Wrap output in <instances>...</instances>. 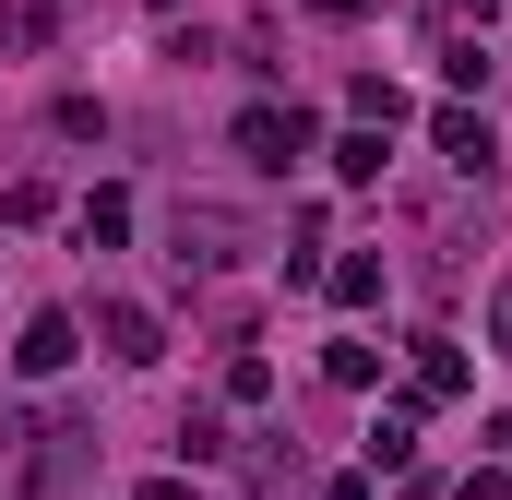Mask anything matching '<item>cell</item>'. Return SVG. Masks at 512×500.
I'll return each instance as SVG.
<instances>
[{
  "label": "cell",
  "mask_w": 512,
  "mask_h": 500,
  "mask_svg": "<svg viewBox=\"0 0 512 500\" xmlns=\"http://www.w3.org/2000/svg\"><path fill=\"white\" fill-rule=\"evenodd\" d=\"M0 215H12V227H48V215H60V191H48V179H12V191H0Z\"/></svg>",
  "instance_id": "cell-17"
},
{
  "label": "cell",
  "mask_w": 512,
  "mask_h": 500,
  "mask_svg": "<svg viewBox=\"0 0 512 500\" xmlns=\"http://www.w3.org/2000/svg\"><path fill=\"white\" fill-rule=\"evenodd\" d=\"M370 465H417V405H382V429H370Z\"/></svg>",
  "instance_id": "cell-14"
},
{
  "label": "cell",
  "mask_w": 512,
  "mask_h": 500,
  "mask_svg": "<svg viewBox=\"0 0 512 500\" xmlns=\"http://www.w3.org/2000/svg\"><path fill=\"white\" fill-rule=\"evenodd\" d=\"M429 143H441L465 179H489V167H501V143H489V120H477V108H441V120H429Z\"/></svg>",
  "instance_id": "cell-7"
},
{
  "label": "cell",
  "mask_w": 512,
  "mask_h": 500,
  "mask_svg": "<svg viewBox=\"0 0 512 500\" xmlns=\"http://www.w3.org/2000/svg\"><path fill=\"white\" fill-rule=\"evenodd\" d=\"M322 500H370V477H322Z\"/></svg>",
  "instance_id": "cell-24"
},
{
  "label": "cell",
  "mask_w": 512,
  "mask_h": 500,
  "mask_svg": "<svg viewBox=\"0 0 512 500\" xmlns=\"http://www.w3.org/2000/svg\"><path fill=\"white\" fill-rule=\"evenodd\" d=\"M322 286H334V310H370V298H382V250H346V262H322Z\"/></svg>",
  "instance_id": "cell-10"
},
{
  "label": "cell",
  "mask_w": 512,
  "mask_h": 500,
  "mask_svg": "<svg viewBox=\"0 0 512 500\" xmlns=\"http://www.w3.org/2000/svg\"><path fill=\"white\" fill-rule=\"evenodd\" d=\"M0 48H48V0H0Z\"/></svg>",
  "instance_id": "cell-18"
},
{
  "label": "cell",
  "mask_w": 512,
  "mask_h": 500,
  "mask_svg": "<svg viewBox=\"0 0 512 500\" xmlns=\"http://www.w3.org/2000/svg\"><path fill=\"white\" fill-rule=\"evenodd\" d=\"M84 334H96L120 370H155V358H167V322H155L143 298H96V322H84Z\"/></svg>",
  "instance_id": "cell-4"
},
{
  "label": "cell",
  "mask_w": 512,
  "mask_h": 500,
  "mask_svg": "<svg viewBox=\"0 0 512 500\" xmlns=\"http://www.w3.org/2000/svg\"><path fill=\"white\" fill-rule=\"evenodd\" d=\"M179 453H191V465H239V441H227V405H191V417H179Z\"/></svg>",
  "instance_id": "cell-11"
},
{
  "label": "cell",
  "mask_w": 512,
  "mask_h": 500,
  "mask_svg": "<svg viewBox=\"0 0 512 500\" xmlns=\"http://www.w3.org/2000/svg\"><path fill=\"white\" fill-rule=\"evenodd\" d=\"M72 227H84V250H120V239H131V191H96Z\"/></svg>",
  "instance_id": "cell-13"
},
{
  "label": "cell",
  "mask_w": 512,
  "mask_h": 500,
  "mask_svg": "<svg viewBox=\"0 0 512 500\" xmlns=\"http://www.w3.org/2000/svg\"><path fill=\"white\" fill-rule=\"evenodd\" d=\"M215 393H227V405H262V393H274V358H262V346H239V358H227V381H215Z\"/></svg>",
  "instance_id": "cell-16"
},
{
  "label": "cell",
  "mask_w": 512,
  "mask_h": 500,
  "mask_svg": "<svg viewBox=\"0 0 512 500\" xmlns=\"http://www.w3.org/2000/svg\"><path fill=\"white\" fill-rule=\"evenodd\" d=\"M489 358H512V274L489 286Z\"/></svg>",
  "instance_id": "cell-20"
},
{
  "label": "cell",
  "mask_w": 512,
  "mask_h": 500,
  "mask_svg": "<svg viewBox=\"0 0 512 500\" xmlns=\"http://www.w3.org/2000/svg\"><path fill=\"white\" fill-rule=\"evenodd\" d=\"M489 72H501V60H489V36H441V84H453V108H465V96H489Z\"/></svg>",
  "instance_id": "cell-8"
},
{
  "label": "cell",
  "mask_w": 512,
  "mask_h": 500,
  "mask_svg": "<svg viewBox=\"0 0 512 500\" xmlns=\"http://www.w3.org/2000/svg\"><path fill=\"white\" fill-rule=\"evenodd\" d=\"M489 465H512V417H489Z\"/></svg>",
  "instance_id": "cell-25"
},
{
  "label": "cell",
  "mask_w": 512,
  "mask_h": 500,
  "mask_svg": "<svg viewBox=\"0 0 512 500\" xmlns=\"http://www.w3.org/2000/svg\"><path fill=\"white\" fill-rule=\"evenodd\" d=\"M465 346H453V334H417V358H405V405H453V393H465Z\"/></svg>",
  "instance_id": "cell-6"
},
{
  "label": "cell",
  "mask_w": 512,
  "mask_h": 500,
  "mask_svg": "<svg viewBox=\"0 0 512 500\" xmlns=\"http://www.w3.org/2000/svg\"><path fill=\"white\" fill-rule=\"evenodd\" d=\"M72 358H84V310H36L24 346H12V370H24V381H60Z\"/></svg>",
  "instance_id": "cell-5"
},
{
  "label": "cell",
  "mask_w": 512,
  "mask_h": 500,
  "mask_svg": "<svg viewBox=\"0 0 512 500\" xmlns=\"http://www.w3.org/2000/svg\"><path fill=\"white\" fill-rule=\"evenodd\" d=\"M382 155H393V131H334V179H358V191H370V179H382Z\"/></svg>",
  "instance_id": "cell-12"
},
{
  "label": "cell",
  "mask_w": 512,
  "mask_h": 500,
  "mask_svg": "<svg viewBox=\"0 0 512 500\" xmlns=\"http://www.w3.org/2000/svg\"><path fill=\"white\" fill-rule=\"evenodd\" d=\"M262 227L239 215V203H167V262L179 274H227V262H251Z\"/></svg>",
  "instance_id": "cell-2"
},
{
  "label": "cell",
  "mask_w": 512,
  "mask_h": 500,
  "mask_svg": "<svg viewBox=\"0 0 512 500\" xmlns=\"http://www.w3.org/2000/svg\"><path fill=\"white\" fill-rule=\"evenodd\" d=\"M346 108H358V131H393V120H405V96H393L382 72H358V84H346Z\"/></svg>",
  "instance_id": "cell-15"
},
{
  "label": "cell",
  "mask_w": 512,
  "mask_h": 500,
  "mask_svg": "<svg viewBox=\"0 0 512 500\" xmlns=\"http://www.w3.org/2000/svg\"><path fill=\"white\" fill-rule=\"evenodd\" d=\"M453 500H512V465H477V477H465Z\"/></svg>",
  "instance_id": "cell-21"
},
{
  "label": "cell",
  "mask_w": 512,
  "mask_h": 500,
  "mask_svg": "<svg viewBox=\"0 0 512 500\" xmlns=\"http://www.w3.org/2000/svg\"><path fill=\"white\" fill-rule=\"evenodd\" d=\"M489 12H501V0H441L429 24H441V36H489Z\"/></svg>",
  "instance_id": "cell-19"
},
{
  "label": "cell",
  "mask_w": 512,
  "mask_h": 500,
  "mask_svg": "<svg viewBox=\"0 0 512 500\" xmlns=\"http://www.w3.org/2000/svg\"><path fill=\"white\" fill-rule=\"evenodd\" d=\"M96 465V417H36V405H0V500H48Z\"/></svg>",
  "instance_id": "cell-1"
},
{
  "label": "cell",
  "mask_w": 512,
  "mask_h": 500,
  "mask_svg": "<svg viewBox=\"0 0 512 500\" xmlns=\"http://www.w3.org/2000/svg\"><path fill=\"white\" fill-rule=\"evenodd\" d=\"M227 143H239V167H262V179H286V167L310 155V120H298V108H274V96H251V108L227 120Z\"/></svg>",
  "instance_id": "cell-3"
},
{
  "label": "cell",
  "mask_w": 512,
  "mask_h": 500,
  "mask_svg": "<svg viewBox=\"0 0 512 500\" xmlns=\"http://www.w3.org/2000/svg\"><path fill=\"white\" fill-rule=\"evenodd\" d=\"M143 500H203V489H191V477H143Z\"/></svg>",
  "instance_id": "cell-23"
},
{
  "label": "cell",
  "mask_w": 512,
  "mask_h": 500,
  "mask_svg": "<svg viewBox=\"0 0 512 500\" xmlns=\"http://www.w3.org/2000/svg\"><path fill=\"white\" fill-rule=\"evenodd\" d=\"M298 12H322V24H358V12H370V0H298Z\"/></svg>",
  "instance_id": "cell-22"
},
{
  "label": "cell",
  "mask_w": 512,
  "mask_h": 500,
  "mask_svg": "<svg viewBox=\"0 0 512 500\" xmlns=\"http://www.w3.org/2000/svg\"><path fill=\"white\" fill-rule=\"evenodd\" d=\"M239 477H251V500H298V453H274V441H239Z\"/></svg>",
  "instance_id": "cell-9"
}]
</instances>
